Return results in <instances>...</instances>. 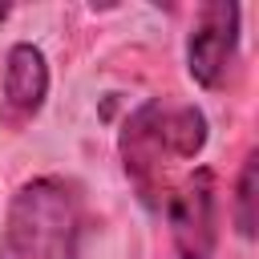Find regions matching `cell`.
<instances>
[{
	"label": "cell",
	"mask_w": 259,
	"mask_h": 259,
	"mask_svg": "<svg viewBox=\"0 0 259 259\" xmlns=\"http://www.w3.org/2000/svg\"><path fill=\"white\" fill-rule=\"evenodd\" d=\"M49 97V61L36 45L20 40L4 57V85H0V121L8 130H24Z\"/></svg>",
	"instance_id": "cell-5"
},
{
	"label": "cell",
	"mask_w": 259,
	"mask_h": 259,
	"mask_svg": "<svg viewBox=\"0 0 259 259\" xmlns=\"http://www.w3.org/2000/svg\"><path fill=\"white\" fill-rule=\"evenodd\" d=\"M255 170H259V154L251 150L235 178V231L243 239H255Z\"/></svg>",
	"instance_id": "cell-7"
},
{
	"label": "cell",
	"mask_w": 259,
	"mask_h": 259,
	"mask_svg": "<svg viewBox=\"0 0 259 259\" xmlns=\"http://www.w3.org/2000/svg\"><path fill=\"white\" fill-rule=\"evenodd\" d=\"M239 4H202L186 36V73L202 89H219L239 53Z\"/></svg>",
	"instance_id": "cell-4"
},
{
	"label": "cell",
	"mask_w": 259,
	"mask_h": 259,
	"mask_svg": "<svg viewBox=\"0 0 259 259\" xmlns=\"http://www.w3.org/2000/svg\"><path fill=\"white\" fill-rule=\"evenodd\" d=\"M162 113H166V101H142L121 134H117V154H121V170L134 186V194L142 198V206L150 210H162L166 206V194H170V182H166V170L174 162V150L166 142V125H162Z\"/></svg>",
	"instance_id": "cell-2"
},
{
	"label": "cell",
	"mask_w": 259,
	"mask_h": 259,
	"mask_svg": "<svg viewBox=\"0 0 259 259\" xmlns=\"http://www.w3.org/2000/svg\"><path fill=\"white\" fill-rule=\"evenodd\" d=\"M85 206L69 178L40 174L16 186L0 223V259H77Z\"/></svg>",
	"instance_id": "cell-1"
},
{
	"label": "cell",
	"mask_w": 259,
	"mask_h": 259,
	"mask_svg": "<svg viewBox=\"0 0 259 259\" xmlns=\"http://www.w3.org/2000/svg\"><path fill=\"white\" fill-rule=\"evenodd\" d=\"M166 125V142L174 150V158H198L206 146V117L194 105H166L162 113Z\"/></svg>",
	"instance_id": "cell-6"
},
{
	"label": "cell",
	"mask_w": 259,
	"mask_h": 259,
	"mask_svg": "<svg viewBox=\"0 0 259 259\" xmlns=\"http://www.w3.org/2000/svg\"><path fill=\"white\" fill-rule=\"evenodd\" d=\"M170 247L178 259H214L219 247V190L214 170L198 166L166 194Z\"/></svg>",
	"instance_id": "cell-3"
}]
</instances>
